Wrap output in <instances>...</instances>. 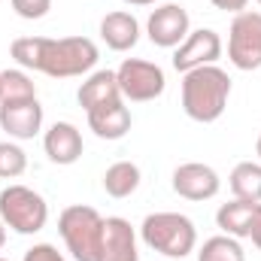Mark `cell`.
Instances as JSON below:
<instances>
[{"mask_svg":"<svg viewBox=\"0 0 261 261\" xmlns=\"http://www.w3.org/2000/svg\"><path fill=\"white\" fill-rule=\"evenodd\" d=\"M228 58L237 70L261 67V12L243 9L234 15L228 31Z\"/></svg>","mask_w":261,"mask_h":261,"instance_id":"52a82bcc","label":"cell"},{"mask_svg":"<svg viewBox=\"0 0 261 261\" xmlns=\"http://www.w3.org/2000/svg\"><path fill=\"white\" fill-rule=\"evenodd\" d=\"M255 152H258V158H261V134H258V143H255Z\"/></svg>","mask_w":261,"mask_h":261,"instance_id":"f1b7e54d","label":"cell"},{"mask_svg":"<svg viewBox=\"0 0 261 261\" xmlns=\"http://www.w3.org/2000/svg\"><path fill=\"white\" fill-rule=\"evenodd\" d=\"M88 116V128L94 130L100 140H122L130 130V110L125 100H113V103H100L94 110L85 113Z\"/></svg>","mask_w":261,"mask_h":261,"instance_id":"9a60e30c","label":"cell"},{"mask_svg":"<svg viewBox=\"0 0 261 261\" xmlns=\"http://www.w3.org/2000/svg\"><path fill=\"white\" fill-rule=\"evenodd\" d=\"M140 189V167L134 161H116L107 167L103 173V192L116 200L122 197H130L134 192Z\"/></svg>","mask_w":261,"mask_h":261,"instance_id":"ac0fdd59","label":"cell"},{"mask_svg":"<svg viewBox=\"0 0 261 261\" xmlns=\"http://www.w3.org/2000/svg\"><path fill=\"white\" fill-rule=\"evenodd\" d=\"M0 128L12 140H34L43 128V107L40 100H18V103H0Z\"/></svg>","mask_w":261,"mask_h":261,"instance_id":"7c38bea8","label":"cell"},{"mask_svg":"<svg viewBox=\"0 0 261 261\" xmlns=\"http://www.w3.org/2000/svg\"><path fill=\"white\" fill-rule=\"evenodd\" d=\"M231 97V79L222 67L206 64L182 73V110L192 122H219Z\"/></svg>","mask_w":261,"mask_h":261,"instance_id":"7a4b0ae2","label":"cell"},{"mask_svg":"<svg viewBox=\"0 0 261 261\" xmlns=\"http://www.w3.org/2000/svg\"><path fill=\"white\" fill-rule=\"evenodd\" d=\"M222 58V37L213 31V28H197L192 31L173 52V67L179 73H189L197 67L216 64Z\"/></svg>","mask_w":261,"mask_h":261,"instance_id":"ba28073f","label":"cell"},{"mask_svg":"<svg viewBox=\"0 0 261 261\" xmlns=\"http://www.w3.org/2000/svg\"><path fill=\"white\" fill-rule=\"evenodd\" d=\"M197 261H246V252L237 237L219 234V237L203 240V246L197 249Z\"/></svg>","mask_w":261,"mask_h":261,"instance_id":"44dd1931","label":"cell"},{"mask_svg":"<svg viewBox=\"0 0 261 261\" xmlns=\"http://www.w3.org/2000/svg\"><path fill=\"white\" fill-rule=\"evenodd\" d=\"M3 243H6V225H3V219H0V249H3Z\"/></svg>","mask_w":261,"mask_h":261,"instance_id":"83f0119b","label":"cell"},{"mask_svg":"<svg viewBox=\"0 0 261 261\" xmlns=\"http://www.w3.org/2000/svg\"><path fill=\"white\" fill-rule=\"evenodd\" d=\"M258 222H261V203H255V200L234 197L231 203H222L219 213H216V225L228 237H237V240L252 237V231H255Z\"/></svg>","mask_w":261,"mask_h":261,"instance_id":"4fadbf2b","label":"cell"},{"mask_svg":"<svg viewBox=\"0 0 261 261\" xmlns=\"http://www.w3.org/2000/svg\"><path fill=\"white\" fill-rule=\"evenodd\" d=\"M125 3H130V6H152L155 0H125Z\"/></svg>","mask_w":261,"mask_h":261,"instance_id":"4316f807","label":"cell"},{"mask_svg":"<svg viewBox=\"0 0 261 261\" xmlns=\"http://www.w3.org/2000/svg\"><path fill=\"white\" fill-rule=\"evenodd\" d=\"M9 3H12L15 15L28 18V21H37V18H43L52 9V0H9Z\"/></svg>","mask_w":261,"mask_h":261,"instance_id":"603a6c76","label":"cell"},{"mask_svg":"<svg viewBox=\"0 0 261 261\" xmlns=\"http://www.w3.org/2000/svg\"><path fill=\"white\" fill-rule=\"evenodd\" d=\"M43 149H46L52 164L67 167V164H76L82 158L85 146H82V134H79V128L73 122H55L43 137Z\"/></svg>","mask_w":261,"mask_h":261,"instance_id":"5bb4252c","label":"cell"},{"mask_svg":"<svg viewBox=\"0 0 261 261\" xmlns=\"http://www.w3.org/2000/svg\"><path fill=\"white\" fill-rule=\"evenodd\" d=\"M21 261H67L52 243H34L28 252H24V258Z\"/></svg>","mask_w":261,"mask_h":261,"instance_id":"cb8c5ba5","label":"cell"},{"mask_svg":"<svg viewBox=\"0 0 261 261\" xmlns=\"http://www.w3.org/2000/svg\"><path fill=\"white\" fill-rule=\"evenodd\" d=\"M140 237L149 249L167 258H186L197 246L195 222L182 213H152L140 225Z\"/></svg>","mask_w":261,"mask_h":261,"instance_id":"3957f363","label":"cell"},{"mask_svg":"<svg viewBox=\"0 0 261 261\" xmlns=\"http://www.w3.org/2000/svg\"><path fill=\"white\" fill-rule=\"evenodd\" d=\"M100 40L113 52H128V49L137 46V40H140V21L130 12L116 9V12L103 15V21H100Z\"/></svg>","mask_w":261,"mask_h":261,"instance_id":"e0dca14e","label":"cell"},{"mask_svg":"<svg viewBox=\"0 0 261 261\" xmlns=\"http://www.w3.org/2000/svg\"><path fill=\"white\" fill-rule=\"evenodd\" d=\"M258 6H261V0H258Z\"/></svg>","mask_w":261,"mask_h":261,"instance_id":"4dcf8cb0","label":"cell"},{"mask_svg":"<svg viewBox=\"0 0 261 261\" xmlns=\"http://www.w3.org/2000/svg\"><path fill=\"white\" fill-rule=\"evenodd\" d=\"M252 243H255V249L261 252V222L255 225V231H252Z\"/></svg>","mask_w":261,"mask_h":261,"instance_id":"484cf974","label":"cell"},{"mask_svg":"<svg viewBox=\"0 0 261 261\" xmlns=\"http://www.w3.org/2000/svg\"><path fill=\"white\" fill-rule=\"evenodd\" d=\"M58 231L64 240L67 252L73 261H97L100 234H103V216L94 206L73 203L58 216Z\"/></svg>","mask_w":261,"mask_h":261,"instance_id":"277c9868","label":"cell"},{"mask_svg":"<svg viewBox=\"0 0 261 261\" xmlns=\"http://www.w3.org/2000/svg\"><path fill=\"white\" fill-rule=\"evenodd\" d=\"M216 9H225V12H243L249 0H210Z\"/></svg>","mask_w":261,"mask_h":261,"instance_id":"d4e9b609","label":"cell"},{"mask_svg":"<svg viewBox=\"0 0 261 261\" xmlns=\"http://www.w3.org/2000/svg\"><path fill=\"white\" fill-rule=\"evenodd\" d=\"M228 186H231L234 197L261 203V164H255V161H240L231 170Z\"/></svg>","mask_w":261,"mask_h":261,"instance_id":"d6986e66","label":"cell"},{"mask_svg":"<svg viewBox=\"0 0 261 261\" xmlns=\"http://www.w3.org/2000/svg\"><path fill=\"white\" fill-rule=\"evenodd\" d=\"M79 97V107L88 113L100 103H113V100H125L122 97V88H119V79H116V70H94L76 91Z\"/></svg>","mask_w":261,"mask_h":261,"instance_id":"2e32d148","label":"cell"},{"mask_svg":"<svg viewBox=\"0 0 261 261\" xmlns=\"http://www.w3.org/2000/svg\"><path fill=\"white\" fill-rule=\"evenodd\" d=\"M0 261H6V258H0Z\"/></svg>","mask_w":261,"mask_h":261,"instance_id":"f546056e","label":"cell"},{"mask_svg":"<svg viewBox=\"0 0 261 261\" xmlns=\"http://www.w3.org/2000/svg\"><path fill=\"white\" fill-rule=\"evenodd\" d=\"M28 170V155L21 146L3 140L0 143V179H18Z\"/></svg>","mask_w":261,"mask_h":261,"instance_id":"7402d4cb","label":"cell"},{"mask_svg":"<svg viewBox=\"0 0 261 261\" xmlns=\"http://www.w3.org/2000/svg\"><path fill=\"white\" fill-rule=\"evenodd\" d=\"M34 97H37V85L24 70H0V103H18Z\"/></svg>","mask_w":261,"mask_h":261,"instance_id":"ffe728a7","label":"cell"},{"mask_svg":"<svg viewBox=\"0 0 261 261\" xmlns=\"http://www.w3.org/2000/svg\"><path fill=\"white\" fill-rule=\"evenodd\" d=\"M146 34L158 49H176L189 34V12L179 3H164L158 9H152L149 21H146Z\"/></svg>","mask_w":261,"mask_h":261,"instance_id":"9c48e42d","label":"cell"},{"mask_svg":"<svg viewBox=\"0 0 261 261\" xmlns=\"http://www.w3.org/2000/svg\"><path fill=\"white\" fill-rule=\"evenodd\" d=\"M0 219L15 234H40L49 222V203L28 186H9L0 192Z\"/></svg>","mask_w":261,"mask_h":261,"instance_id":"5b68a950","label":"cell"},{"mask_svg":"<svg viewBox=\"0 0 261 261\" xmlns=\"http://www.w3.org/2000/svg\"><path fill=\"white\" fill-rule=\"evenodd\" d=\"M15 64L21 70H37L55 79H70V76H85L94 70L100 52L88 37H18L9 46Z\"/></svg>","mask_w":261,"mask_h":261,"instance_id":"6da1fadb","label":"cell"},{"mask_svg":"<svg viewBox=\"0 0 261 261\" xmlns=\"http://www.w3.org/2000/svg\"><path fill=\"white\" fill-rule=\"evenodd\" d=\"M219 189H222V179L210 164L189 161L173 170V192L186 200H210L219 195Z\"/></svg>","mask_w":261,"mask_h":261,"instance_id":"30bf717a","label":"cell"},{"mask_svg":"<svg viewBox=\"0 0 261 261\" xmlns=\"http://www.w3.org/2000/svg\"><path fill=\"white\" fill-rule=\"evenodd\" d=\"M116 79H119V88H122V97L130 103H146V100H155L164 94L167 88V79H164V70L152 61H143V58H125L119 70H116Z\"/></svg>","mask_w":261,"mask_h":261,"instance_id":"8992f818","label":"cell"},{"mask_svg":"<svg viewBox=\"0 0 261 261\" xmlns=\"http://www.w3.org/2000/svg\"><path fill=\"white\" fill-rule=\"evenodd\" d=\"M97 261H140L137 231L130 228L128 219H122V216L103 219V234H100Z\"/></svg>","mask_w":261,"mask_h":261,"instance_id":"8fae6325","label":"cell"}]
</instances>
